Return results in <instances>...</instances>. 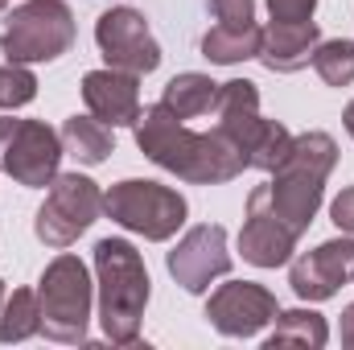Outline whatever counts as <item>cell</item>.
Returning <instances> with one entry per match:
<instances>
[{"label":"cell","mask_w":354,"mask_h":350,"mask_svg":"<svg viewBox=\"0 0 354 350\" xmlns=\"http://www.w3.org/2000/svg\"><path fill=\"white\" fill-rule=\"evenodd\" d=\"M292 248H297V235H292L276 214H268L264 206H252V202H248V223H243V231H239V252H243V260L256 264V268H280V264H288Z\"/></svg>","instance_id":"16"},{"label":"cell","mask_w":354,"mask_h":350,"mask_svg":"<svg viewBox=\"0 0 354 350\" xmlns=\"http://www.w3.org/2000/svg\"><path fill=\"white\" fill-rule=\"evenodd\" d=\"M317 0H268L272 21H313Z\"/></svg>","instance_id":"25"},{"label":"cell","mask_w":354,"mask_h":350,"mask_svg":"<svg viewBox=\"0 0 354 350\" xmlns=\"http://www.w3.org/2000/svg\"><path fill=\"white\" fill-rule=\"evenodd\" d=\"M136 145L153 165L177 174L181 181H194V185H223L248 169V157L223 132H189L165 103H153L140 111Z\"/></svg>","instance_id":"1"},{"label":"cell","mask_w":354,"mask_h":350,"mask_svg":"<svg viewBox=\"0 0 354 350\" xmlns=\"http://www.w3.org/2000/svg\"><path fill=\"white\" fill-rule=\"evenodd\" d=\"M0 309H4V280H0Z\"/></svg>","instance_id":"30"},{"label":"cell","mask_w":354,"mask_h":350,"mask_svg":"<svg viewBox=\"0 0 354 350\" xmlns=\"http://www.w3.org/2000/svg\"><path fill=\"white\" fill-rule=\"evenodd\" d=\"M313 71L322 75L326 87H351L354 83V42L351 37L317 42V50H313Z\"/></svg>","instance_id":"22"},{"label":"cell","mask_w":354,"mask_h":350,"mask_svg":"<svg viewBox=\"0 0 354 350\" xmlns=\"http://www.w3.org/2000/svg\"><path fill=\"white\" fill-rule=\"evenodd\" d=\"M276 313H280L276 297L268 293L264 284H252V280H231V284L214 288L210 301H206L210 326L218 334H227V338H252V334H260L264 326L276 322Z\"/></svg>","instance_id":"10"},{"label":"cell","mask_w":354,"mask_h":350,"mask_svg":"<svg viewBox=\"0 0 354 350\" xmlns=\"http://www.w3.org/2000/svg\"><path fill=\"white\" fill-rule=\"evenodd\" d=\"M41 334V305H37V293L29 288H17L12 297H4V309H0V342H25Z\"/></svg>","instance_id":"21"},{"label":"cell","mask_w":354,"mask_h":350,"mask_svg":"<svg viewBox=\"0 0 354 350\" xmlns=\"http://www.w3.org/2000/svg\"><path fill=\"white\" fill-rule=\"evenodd\" d=\"M214 132H223L243 157L252 169H264L272 174L288 149H292V132L276 120H264L260 116V91L252 79H231V83H218V95H214Z\"/></svg>","instance_id":"4"},{"label":"cell","mask_w":354,"mask_h":350,"mask_svg":"<svg viewBox=\"0 0 354 350\" xmlns=\"http://www.w3.org/2000/svg\"><path fill=\"white\" fill-rule=\"evenodd\" d=\"M214 95H218V83H214L210 75L185 71V75H177V79L165 83L161 103L174 111L177 120H194V116H202V111H210V107H214Z\"/></svg>","instance_id":"19"},{"label":"cell","mask_w":354,"mask_h":350,"mask_svg":"<svg viewBox=\"0 0 354 350\" xmlns=\"http://www.w3.org/2000/svg\"><path fill=\"white\" fill-rule=\"evenodd\" d=\"M58 136H62V153H71L83 165H103L111 157V149H115L111 128L103 120H95V116H71Z\"/></svg>","instance_id":"17"},{"label":"cell","mask_w":354,"mask_h":350,"mask_svg":"<svg viewBox=\"0 0 354 350\" xmlns=\"http://www.w3.org/2000/svg\"><path fill=\"white\" fill-rule=\"evenodd\" d=\"M4 4H8V0H0V12H4Z\"/></svg>","instance_id":"31"},{"label":"cell","mask_w":354,"mask_h":350,"mask_svg":"<svg viewBox=\"0 0 354 350\" xmlns=\"http://www.w3.org/2000/svg\"><path fill=\"white\" fill-rule=\"evenodd\" d=\"M342 347L354 350V301L342 309Z\"/></svg>","instance_id":"27"},{"label":"cell","mask_w":354,"mask_h":350,"mask_svg":"<svg viewBox=\"0 0 354 350\" xmlns=\"http://www.w3.org/2000/svg\"><path fill=\"white\" fill-rule=\"evenodd\" d=\"M71 46H75V12L66 0H25L8 12V25L0 33L4 58L21 66L54 62Z\"/></svg>","instance_id":"5"},{"label":"cell","mask_w":354,"mask_h":350,"mask_svg":"<svg viewBox=\"0 0 354 350\" xmlns=\"http://www.w3.org/2000/svg\"><path fill=\"white\" fill-rule=\"evenodd\" d=\"M83 99H87V111L107 128H124L140 120V87H136V75L128 71H115V66L91 71L83 79Z\"/></svg>","instance_id":"14"},{"label":"cell","mask_w":354,"mask_h":350,"mask_svg":"<svg viewBox=\"0 0 354 350\" xmlns=\"http://www.w3.org/2000/svg\"><path fill=\"white\" fill-rule=\"evenodd\" d=\"M95 42H99V54L107 58V66L115 71H128V75H149L161 66V46L157 37L149 33V21L145 12L120 4V8H107L99 21H95Z\"/></svg>","instance_id":"9"},{"label":"cell","mask_w":354,"mask_h":350,"mask_svg":"<svg viewBox=\"0 0 354 350\" xmlns=\"http://www.w3.org/2000/svg\"><path fill=\"white\" fill-rule=\"evenodd\" d=\"M231 272V252H227V231L218 223H202L189 227L181 235L174 252H169V276L185 293H206L210 280Z\"/></svg>","instance_id":"11"},{"label":"cell","mask_w":354,"mask_h":350,"mask_svg":"<svg viewBox=\"0 0 354 350\" xmlns=\"http://www.w3.org/2000/svg\"><path fill=\"white\" fill-rule=\"evenodd\" d=\"M33 95H37V79H33L29 66H21V62L0 66V107H8V111L25 107Z\"/></svg>","instance_id":"23"},{"label":"cell","mask_w":354,"mask_h":350,"mask_svg":"<svg viewBox=\"0 0 354 350\" xmlns=\"http://www.w3.org/2000/svg\"><path fill=\"white\" fill-rule=\"evenodd\" d=\"M99 276V326L115 347H132L140 338V317L149 305V268L128 239L95 243Z\"/></svg>","instance_id":"3"},{"label":"cell","mask_w":354,"mask_h":350,"mask_svg":"<svg viewBox=\"0 0 354 350\" xmlns=\"http://www.w3.org/2000/svg\"><path fill=\"white\" fill-rule=\"evenodd\" d=\"M326 338H330V326H326V317L322 313H313V309H288V313H276V330L268 334V350L276 347H326Z\"/></svg>","instance_id":"20"},{"label":"cell","mask_w":354,"mask_h":350,"mask_svg":"<svg viewBox=\"0 0 354 350\" xmlns=\"http://www.w3.org/2000/svg\"><path fill=\"white\" fill-rule=\"evenodd\" d=\"M260 25H214L206 37H202V54L218 66H235V62H248L260 54Z\"/></svg>","instance_id":"18"},{"label":"cell","mask_w":354,"mask_h":350,"mask_svg":"<svg viewBox=\"0 0 354 350\" xmlns=\"http://www.w3.org/2000/svg\"><path fill=\"white\" fill-rule=\"evenodd\" d=\"M103 210L124 231H136L153 243L174 239L177 227L185 223V198L169 185H161V181H140V177L115 181L103 194Z\"/></svg>","instance_id":"7"},{"label":"cell","mask_w":354,"mask_h":350,"mask_svg":"<svg viewBox=\"0 0 354 350\" xmlns=\"http://www.w3.org/2000/svg\"><path fill=\"white\" fill-rule=\"evenodd\" d=\"M12 124H17L12 116H8V120H0V174H4V153H8V136H12Z\"/></svg>","instance_id":"28"},{"label":"cell","mask_w":354,"mask_h":350,"mask_svg":"<svg viewBox=\"0 0 354 350\" xmlns=\"http://www.w3.org/2000/svg\"><path fill=\"white\" fill-rule=\"evenodd\" d=\"M342 120H346V132H351V136H354V103H351V107H346V116H342Z\"/></svg>","instance_id":"29"},{"label":"cell","mask_w":354,"mask_h":350,"mask_svg":"<svg viewBox=\"0 0 354 350\" xmlns=\"http://www.w3.org/2000/svg\"><path fill=\"white\" fill-rule=\"evenodd\" d=\"M218 25H256V0H210Z\"/></svg>","instance_id":"24"},{"label":"cell","mask_w":354,"mask_h":350,"mask_svg":"<svg viewBox=\"0 0 354 350\" xmlns=\"http://www.w3.org/2000/svg\"><path fill=\"white\" fill-rule=\"evenodd\" d=\"M338 165V145L330 132H305V136H292V149L288 157L272 169L268 185H256L248 194L252 206H264L268 214H276L297 239L309 231L317 206H322V194H326V177Z\"/></svg>","instance_id":"2"},{"label":"cell","mask_w":354,"mask_h":350,"mask_svg":"<svg viewBox=\"0 0 354 350\" xmlns=\"http://www.w3.org/2000/svg\"><path fill=\"white\" fill-rule=\"evenodd\" d=\"M58 161H62V136L50 124H41V120L12 124L8 153H4V174H12V181L41 190L58 177Z\"/></svg>","instance_id":"12"},{"label":"cell","mask_w":354,"mask_h":350,"mask_svg":"<svg viewBox=\"0 0 354 350\" xmlns=\"http://www.w3.org/2000/svg\"><path fill=\"white\" fill-rule=\"evenodd\" d=\"M322 33H317V21H268L264 33H260V62L276 75H297L313 62V50H317Z\"/></svg>","instance_id":"15"},{"label":"cell","mask_w":354,"mask_h":350,"mask_svg":"<svg viewBox=\"0 0 354 350\" xmlns=\"http://www.w3.org/2000/svg\"><path fill=\"white\" fill-rule=\"evenodd\" d=\"M103 210L99 185L83 174H58L50 181V194L33 219V231L46 248H71Z\"/></svg>","instance_id":"8"},{"label":"cell","mask_w":354,"mask_h":350,"mask_svg":"<svg viewBox=\"0 0 354 350\" xmlns=\"http://www.w3.org/2000/svg\"><path fill=\"white\" fill-rule=\"evenodd\" d=\"M41 334L54 342H83L91 322V276L87 264L62 252L37 280Z\"/></svg>","instance_id":"6"},{"label":"cell","mask_w":354,"mask_h":350,"mask_svg":"<svg viewBox=\"0 0 354 350\" xmlns=\"http://www.w3.org/2000/svg\"><path fill=\"white\" fill-rule=\"evenodd\" d=\"M330 219H334V227H338L342 235H354V185H346V190L334 198Z\"/></svg>","instance_id":"26"},{"label":"cell","mask_w":354,"mask_h":350,"mask_svg":"<svg viewBox=\"0 0 354 350\" xmlns=\"http://www.w3.org/2000/svg\"><path fill=\"white\" fill-rule=\"evenodd\" d=\"M351 276H354V235H342V239H330V243L305 252L292 264L288 284L301 301H330Z\"/></svg>","instance_id":"13"}]
</instances>
